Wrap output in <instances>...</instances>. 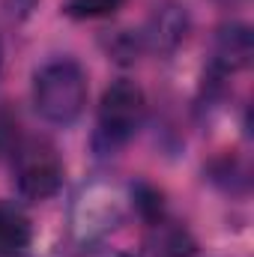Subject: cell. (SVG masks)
<instances>
[{
  "instance_id": "obj_6",
  "label": "cell",
  "mask_w": 254,
  "mask_h": 257,
  "mask_svg": "<svg viewBox=\"0 0 254 257\" xmlns=\"http://www.w3.org/2000/svg\"><path fill=\"white\" fill-rule=\"evenodd\" d=\"M189 33V15L183 6L177 3H165L162 9H156V15L150 18V27L144 33V42L162 54L174 51Z\"/></svg>"
},
{
  "instance_id": "obj_2",
  "label": "cell",
  "mask_w": 254,
  "mask_h": 257,
  "mask_svg": "<svg viewBox=\"0 0 254 257\" xmlns=\"http://www.w3.org/2000/svg\"><path fill=\"white\" fill-rule=\"evenodd\" d=\"M132 197L129 189L111 180H93L84 183L72 203V236L78 245L99 242L111 230H117L126 218Z\"/></svg>"
},
{
  "instance_id": "obj_3",
  "label": "cell",
  "mask_w": 254,
  "mask_h": 257,
  "mask_svg": "<svg viewBox=\"0 0 254 257\" xmlns=\"http://www.w3.org/2000/svg\"><path fill=\"white\" fill-rule=\"evenodd\" d=\"M144 114H147L144 90L129 78L111 81L99 99L96 135H93L96 150L108 156V153H117L120 147H126L144 123Z\"/></svg>"
},
{
  "instance_id": "obj_1",
  "label": "cell",
  "mask_w": 254,
  "mask_h": 257,
  "mask_svg": "<svg viewBox=\"0 0 254 257\" xmlns=\"http://www.w3.org/2000/svg\"><path fill=\"white\" fill-rule=\"evenodd\" d=\"M87 72L72 57H57L33 75V108L51 126H72L87 108Z\"/></svg>"
},
{
  "instance_id": "obj_8",
  "label": "cell",
  "mask_w": 254,
  "mask_h": 257,
  "mask_svg": "<svg viewBox=\"0 0 254 257\" xmlns=\"http://www.w3.org/2000/svg\"><path fill=\"white\" fill-rule=\"evenodd\" d=\"M126 0H63V15L75 21H93V18H111L123 9Z\"/></svg>"
},
{
  "instance_id": "obj_9",
  "label": "cell",
  "mask_w": 254,
  "mask_h": 257,
  "mask_svg": "<svg viewBox=\"0 0 254 257\" xmlns=\"http://www.w3.org/2000/svg\"><path fill=\"white\" fill-rule=\"evenodd\" d=\"M0 72H3V39H0Z\"/></svg>"
},
{
  "instance_id": "obj_5",
  "label": "cell",
  "mask_w": 254,
  "mask_h": 257,
  "mask_svg": "<svg viewBox=\"0 0 254 257\" xmlns=\"http://www.w3.org/2000/svg\"><path fill=\"white\" fill-rule=\"evenodd\" d=\"M254 57V36L248 24L230 21L218 27L212 39V72L218 78H227L233 72H242Z\"/></svg>"
},
{
  "instance_id": "obj_4",
  "label": "cell",
  "mask_w": 254,
  "mask_h": 257,
  "mask_svg": "<svg viewBox=\"0 0 254 257\" xmlns=\"http://www.w3.org/2000/svg\"><path fill=\"white\" fill-rule=\"evenodd\" d=\"M15 186L24 200H48L63 186V162L42 138H27L15 150Z\"/></svg>"
},
{
  "instance_id": "obj_10",
  "label": "cell",
  "mask_w": 254,
  "mask_h": 257,
  "mask_svg": "<svg viewBox=\"0 0 254 257\" xmlns=\"http://www.w3.org/2000/svg\"><path fill=\"white\" fill-rule=\"evenodd\" d=\"M114 257H135V254H114Z\"/></svg>"
},
{
  "instance_id": "obj_7",
  "label": "cell",
  "mask_w": 254,
  "mask_h": 257,
  "mask_svg": "<svg viewBox=\"0 0 254 257\" xmlns=\"http://www.w3.org/2000/svg\"><path fill=\"white\" fill-rule=\"evenodd\" d=\"M33 239V224L27 212L12 203L0 200V257H18Z\"/></svg>"
}]
</instances>
